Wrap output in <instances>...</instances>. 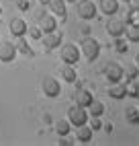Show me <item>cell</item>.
I'll use <instances>...</instances> for the list:
<instances>
[{
    "label": "cell",
    "mask_w": 139,
    "mask_h": 146,
    "mask_svg": "<svg viewBox=\"0 0 139 146\" xmlns=\"http://www.w3.org/2000/svg\"><path fill=\"white\" fill-rule=\"evenodd\" d=\"M82 54L90 62L98 60V56H100V41H96L94 37H86V39L82 41Z\"/></svg>",
    "instance_id": "6da1fadb"
},
{
    "label": "cell",
    "mask_w": 139,
    "mask_h": 146,
    "mask_svg": "<svg viewBox=\"0 0 139 146\" xmlns=\"http://www.w3.org/2000/svg\"><path fill=\"white\" fill-rule=\"evenodd\" d=\"M78 6V17L84 19V21H92V19L96 17V4L92 2V0H80V2H76Z\"/></svg>",
    "instance_id": "7a4b0ae2"
},
{
    "label": "cell",
    "mask_w": 139,
    "mask_h": 146,
    "mask_svg": "<svg viewBox=\"0 0 139 146\" xmlns=\"http://www.w3.org/2000/svg\"><path fill=\"white\" fill-rule=\"evenodd\" d=\"M104 76L108 78V82H121L123 80V76H125V68L123 66H119L117 62H108L104 66Z\"/></svg>",
    "instance_id": "3957f363"
},
{
    "label": "cell",
    "mask_w": 139,
    "mask_h": 146,
    "mask_svg": "<svg viewBox=\"0 0 139 146\" xmlns=\"http://www.w3.org/2000/svg\"><path fill=\"white\" fill-rule=\"evenodd\" d=\"M43 6L47 4V8L51 11V15H55L57 19H62V23L68 19V11H66V0H41Z\"/></svg>",
    "instance_id": "277c9868"
},
{
    "label": "cell",
    "mask_w": 139,
    "mask_h": 146,
    "mask_svg": "<svg viewBox=\"0 0 139 146\" xmlns=\"http://www.w3.org/2000/svg\"><path fill=\"white\" fill-rule=\"evenodd\" d=\"M68 119H70V123L72 125H82V123H88V111H86V107H80V105H76V107H72L70 109V113H68Z\"/></svg>",
    "instance_id": "5b68a950"
},
{
    "label": "cell",
    "mask_w": 139,
    "mask_h": 146,
    "mask_svg": "<svg viewBox=\"0 0 139 146\" xmlns=\"http://www.w3.org/2000/svg\"><path fill=\"white\" fill-rule=\"evenodd\" d=\"M78 60H80V50L74 45V43H68L62 47V62L70 64V66H76Z\"/></svg>",
    "instance_id": "8992f818"
},
{
    "label": "cell",
    "mask_w": 139,
    "mask_h": 146,
    "mask_svg": "<svg viewBox=\"0 0 139 146\" xmlns=\"http://www.w3.org/2000/svg\"><path fill=\"white\" fill-rule=\"evenodd\" d=\"M41 39H43V47H45V52H51V50H55V47L62 45L64 35L55 29V31H51V33H45Z\"/></svg>",
    "instance_id": "52a82bcc"
},
{
    "label": "cell",
    "mask_w": 139,
    "mask_h": 146,
    "mask_svg": "<svg viewBox=\"0 0 139 146\" xmlns=\"http://www.w3.org/2000/svg\"><path fill=\"white\" fill-rule=\"evenodd\" d=\"M43 93H45V97H49V99H55V97L62 93V86H59V82L55 78L47 76V78L43 80Z\"/></svg>",
    "instance_id": "ba28073f"
},
{
    "label": "cell",
    "mask_w": 139,
    "mask_h": 146,
    "mask_svg": "<svg viewBox=\"0 0 139 146\" xmlns=\"http://www.w3.org/2000/svg\"><path fill=\"white\" fill-rule=\"evenodd\" d=\"M16 56V45L12 41H0V60L2 62H12Z\"/></svg>",
    "instance_id": "9c48e42d"
},
{
    "label": "cell",
    "mask_w": 139,
    "mask_h": 146,
    "mask_svg": "<svg viewBox=\"0 0 139 146\" xmlns=\"http://www.w3.org/2000/svg\"><path fill=\"white\" fill-rule=\"evenodd\" d=\"M39 27L43 33H51L57 29V17L55 15H41L39 17Z\"/></svg>",
    "instance_id": "30bf717a"
},
{
    "label": "cell",
    "mask_w": 139,
    "mask_h": 146,
    "mask_svg": "<svg viewBox=\"0 0 139 146\" xmlns=\"http://www.w3.org/2000/svg\"><path fill=\"white\" fill-rule=\"evenodd\" d=\"M8 29H10L12 37H23V35H27V29H29V25L23 21V19H12V21H10V25H8Z\"/></svg>",
    "instance_id": "8fae6325"
},
{
    "label": "cell",
    "mask_w": 139,
    "mask_h": 146,
    "mask_svg": "<svg viewBox=\"0 0 139 146\" xmlns=\"http://www.w3.org/2000/svg\"><path fill=\"white\" fill-rule=\"evenodd\" d=\"M125 27H127V23H123V21H108L106 23V33L111 37H123Z\"/></svg>",
    "instance_id": "7c38bea8"
},
{
    "label": "cell",
    "mask_w": 139,
    "mask_h": 146,
    "mask_svg": "<svg viewBox=\"0 0 139 146\" xmlns=\"http://www.w3.org/2000/svg\"><path fill=\"white\" fill-rule=\"evenodd\" d=\"M74 99H76V105H80V107H88L94 99H92V93L90 91H86V89H78L76 95H74Z\"/></svg>",
    "instance_id": "4fadbf2b"
},
{
    "label": "cell",
    "mask_w": 139,
    "mask_h": 146,
    "mask_svg": "<svg viewBox=\"0 0 139 146\" xmlns=\"http://www.w3.org/2000/svg\"><path fill=\"white\" fill-rule=\"evenodd\" d=\"M92 134H94V130L90 128V125L82 123V125H78V130H76V140L78 142H90Z\"/></svg>",
    "instance_id": "5bb4252c"
},
{
    "label": "cell",
    "mask_w": 139,
    "mask_h": 146,
    "mask_svg": "<svg viewBox=\"0 0 139 146\" xmlns=\"http://www.w3.org/2000/svg\"><path fill=\"white\" fill-rule=\"evenodd\" d=\"M100 11L106 17H113L119 13V0H100Z\"/></svg>",
    "instance_id": "9a60e30c"
},
{
    "label": "cell",
    "mask_w": 139,
    "mask_h": 146,
    "mask_svg": "<svg viewBox=\"0 0 139 146\" xmlns=\"http://www.w3.org/2000/svg\"><path fill=\"white\" fill-rule=\"evenodd\" d=\"M108 95H111V99L121 101V99H125V97H127V89H125V84L113 82V84H111V89H108Z\"/></svg>",
    "instance_id": "2e32d148"
},
{
    "label": "cell",
    "mask_w": 139,
    "mask_h": 146,
    "mask_svg": "<svg viewBox=\"0 0 139 146\" xmlns=\"http://www.w3.org/2000/svg\"><path fill=\"white\" fill-rule=\"evenodd\" d=\"M14 45H16V52H21L23 56H27V58H33V56H35V52L31 50L29 41L25 39V35H23V37H16V43H14Z\"/></svg>",
    "instance_id": "e0dca14e"
},
{
    "label": "cell",
    "mask_w": 139,
    "mask_h": 146,
    "mask_svg": "<svg viewBox=\"0 0 139 146\" xmlns=\"http://www.w3.org/2000/svg\"><path fill=\"white\" fill-rule=\"evenodd\" d=\"M62 78H64L66 82H76V80H78V72H76V68H74V66H70V64H66V66L62 68Z\"/></svg>",
    "instance_id": "ac0fdd59"
},
{
    "label": "cell",
    "mask_w": 139,
    "mask_h": 146,
    "mask_svg": "<svg viewBox=\"0 0 139 146\" xmlns=\"http://www.w3.org/2000/svg\"><path fill=\"white\" fill-rule=\"evenodd\" d=\"M125 33H127V39H129V41H133V43H137V41H139V25H131V23H127Z\"/></svg>",
    "instance_id": "d6986e66"
},
{
    "label": "cell",
    "mask_w": 139,
    "mask_h": 146,
    "mask_svg": "<svg viewBox=\"0 0 139 146\" xmlns=\"http://www.w3.org/2000/svg\"><path fill=\"white\" fill-rule=\"evenodd\" d=\"M70 125H72V123H70V119H68V121L62 119V121L55 123V132H57L59 136H68V134H70Z\"/></svg>",
    "instance_id": "ffe728a7"
},
{
    "label": "cell",
    "mask_w": 139,
    "mask_h": 146,
    "mask_svg": "<svg viewBox=\"0 0 139 146\" xmlns=\"http://www.w3.org/2000/svg\"><path fill=\"white\" fill-rule=\"evenodd\" d=\"M88 109H90V115H98V117H100V115L104 113V105L100 101H92L90 105H88Z\"/></svg>",
    "instance_id": "44dd1931"
},
{
    "label": "cell",
    "mask_w": 139,
    "mask_h": 146,
    "mask_svg": "<svg viewBox=\"0 0 139 146\" xmlns=\"http://www.w3.org/2000/svg\"><path fill=\"white\" fill-rule=\"evenodd\" d=\"M127 121L137 125L139 123V109H135V107H127Z\"/></svg>",
    "instance_id": "7402d4cb"
},
{
    "label": "cell",
    "mask_w": 139,
    "mask_h": 146,
    "mask_svg": "<svg viewBox=\"0 0 139 146\" xmlns=\"http://www.w3.org/2000/svg\"><path fill=\"white\" fill-rule=\"evenodd\" d=\"M125 89H127V97H133V99H139V86H137L133 80H127Z\"/></svg>",
    "instance_id": "603a6c76"
},
{
    "label": "cell",
    "mask_w": 139,
    "mask_h": 146,
    "mask_svg": "<svg viewBox=\"0 0 139 146\" xmlns=\"http://www.w3.org/2000/svg\"><path fill=\"white\" fill-rule=\"evenodd\" d=\"M115 50L119 54H127V41L123 37H115Z\"/></svg>",
    "instance_id": "cb8c5ba5"
},
{
    "label": "cell",
    "mask_w": 139,
    "mask_h": 146,
    "mask_svg": "<svg viewBox=\"0 0 139 146\" xmlns=\"http://www.w3.org/2000/svg\"><path fill=\"white\" fill-rule=\"evenodd\" d=\"M139 74V68L137 66H127V70H125V76H127V80H135V76Z\"/></svg>",
    "instance_id": "d4e9b609"
},
{
    "label": "cell",
    "mask_w": 139,
    "mask_h": 146,
    "mask_svg": "<svg viewBox=\"0 0 139 146\" xmlns=\"http://www.w3.org/2000/svg\"><path fill=\"white\" fill-rule=\"evenodd\" d=\"M27 33L33 37V39H41L43 37V31H41V27H29L27 29Z\"/></svg>",
    "instance_id": "484cf974"
},
{
    "label": "cell",
    "mask_w": 139,
    "mask_h": 146,
    "mask_svg": "<svg viewBox=\"0 0 139 146\" xmlns=\"http://www.w3.org/2000/svg\"><path fill=\"white\" fill-rule=\"evenodd\" d=\"M90 128H92L94 132L102 128V121H100V117H98V115H90Z\"/></svg>",
    "instance_id": "4316f807"
},
{
    "label": "cell",
    "mask_w": 139,
    "mask_h": 146,
    "mask_svg": "<svg viewBox=\"0 0 139 146\" xmlns=\"http://www.w3.org/2000/svg\"><path fill=\"white\" fill-rule=\"evenodd\" d=\"M127 23H131V25H139V11H131V13H129Z\"/></svg>",
    "instance_id": "83f0119b"
},
{
    "label": "cell",
    "mask_w": 139,
    "mask_h": 146,
    "mask_svg": "<svg viewBox=\"0 0 139 146\" xmlns=\"http://www.w3.org/2000/svg\"><path fill=\"white\" fill-rule=\"evenodd\" d=\"M18 8H21L23 13H29L31 11V0H18Z\"/></svg>",
    "instance_id": "f1b7e54d"
},
{
    "label": "cell",
    "mask_w": 139,
    "mask_h": 146,
    "mask_svg": "<svg viewBox=\"0 0 139 146\" xmlns=\"http://www.w3.org/2000/svg\"><path fill=\"white\" fill-rule=\"evenodd\" d=\"M129 8L131 11H139V0H129Z\"/></svg>",
    "instance_id": "f546056e"
},
{
    "label": "cell",
    "mask_w": 139,
    "mask_h": 146,
    "mask_svg": "<svg viewBox=\"0 0 139 146\" xmlns=\"http://www.w3.org/2000/svg\"><path fill=\"white\" fill-rule=\"evenodd\" d=\"M82 33H84V35H88V33H90V27L84 25V27H82Z\"/></svg>",
    "instance_id": "4dcf8cb0"
},
{
    "label": "cell",
    "mask_w": 139,
    "mask_h": 146,
    "mask_svg": "<svg viewBox=\"0 0 139 146\" xmlns=\"http://www.w3.org/2000/svg\"><path fill=\"white\" fill-rule=\"evenodd\" d=\"M135 66H137V68H139V54H137V56H135Z\"/></svg>",
    "instance_id": "1f68e13d"
},
{
    "label": "cell",
    "mask_w": 139,
    "mask_h": 146,
    "mask_svg": "<svg viewBox=\"0 0 139 146\" xmlns=\"http://www.w3.org/2000/svg\"><path fill=\"white\" fill-rule=\"evenodd\" d=\"M133 82H135V84H137V86H139V74H137V76H135V80H133Z\"/></svg>",
    "instance_id": "d6a6232c"
},
{
    "label": "cell",
    "mask_w": 139,
    "mask_h": 146,
    "mask_svg": "<svg viewBox=\"0 0 139 146\" xmlns=\"http://www.w3.org/2000/svg\"><path fill=\"white\" fill-rule=\"evenodd\" d=\"M66 2H74V4H76V2H78V0H66Z\"/></svg>",
    "instance_id": "836d02e7"
},
{
    "label": "cell",
    "mask_w": 139,
    "mask_h": 146,
    "mask_svg": "<svg viewBox=\"0 0 139 146\" xmlns=\"http://www.w3.org/2000/svg\"><path fill=\"white\" fill-rule=\"evenodd\" d=\"M0 15H2V6H0Z\"/></svg>",
    "instance_id": "e575fe53"
},
{
    "label": "cell",
    "mask_w": 139,
    "mask_h": 146,
    "mask_svg": "<svg viewBox=\"0 0 139 146\" xmlns=\"http://www.w3.org/2000/svg\"><path fill=\"white\" fill-rule=\"evenodd\" d=\"M125 2H129V0H125Z\"/></svg>",
    "instance_id": "d590c367"
}]
</instances>
